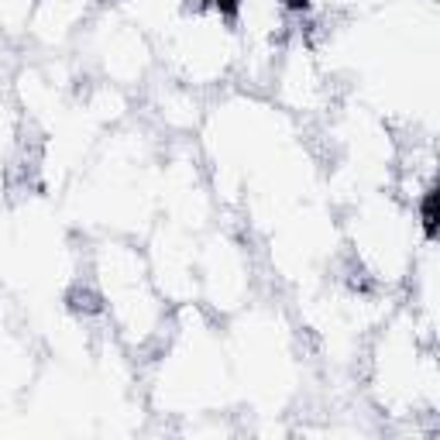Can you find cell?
I'll return each mask as SVG.
<instances>
[{
	"label": "cell",
	"instance_id": "cell-1",
	"mask_svg": "<svg viewBox=\"0 0 440 440\" xmlns=\"http://www.w3.org/2000/svg\"><path fill=\"white\" fill-rule=\"evenodd\" d=\"M423 227H427V237H434V230H437V189H427V196H423Z\"/></svg>",
	"mask_w": 440,
	"mask_h": 440
}]
</instances>
